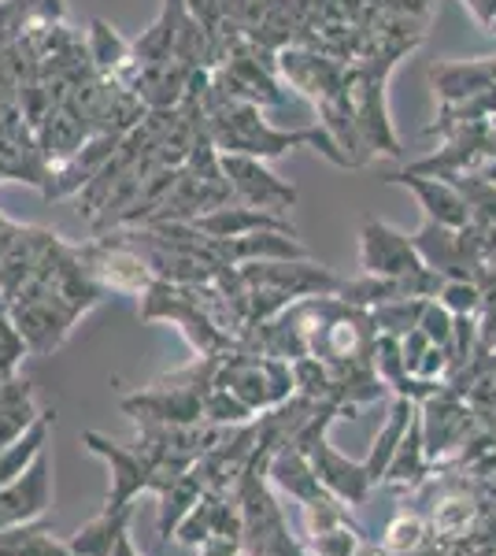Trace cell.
<instances>
[{
	"label": "cell",
	"instance_id": "obj_1",
	"mask_svg": "<svg viewBox=\"0 0 496 556\" xmlns=\"http://www.w3.org/2000/svg\"><path fill=\"white\" fill-rule=\"evenodd\" d=\"M204 115H207V134H212L219 152H241V156L256 160H278L290 149H315L338 167H352L341 146L333 141L327 127H308V130H278L264 119V108L241 101L233 93H222L219 86H207L204 93Z\"/></svg>",
	"mask_w": 496,
	"mask_h": 556
},
{
	"label": "cell",
	"instance_id": "obj_2",
	"mask_svg": "<svg viewBox=\"0 0 496 556\" xmlns=\"http://www.w3.org/2000/svg\"><path fill=\"white\" fill-rule=\"evenodd\" d=\"M219 167L230 182L233 201L252 204V208H264V212H278V215H285V208L296 204V186L270 172L267 160L241 156V152H219Z\"/></svg>",
	"mask_w": 496,
	"mask_h": 556
},
{
	"label": "cell",
	"instance_id": "obj_3",
	"mask_svg": "<svg viewBox=\"0 0 496 556\" xmlns=\"http://www.w3.org/2000/svg\"><path fill=\"white\" fill-rule=\"evenodd\" d=\"M359 264H364L367 275H385V278H411L427 271L415 241L382 219H367L359 227Z\"/></svg>",
	"mask_w": 496,
	"mask_h": 556
},
{
	"label": "cell",
	"instance_id": "obj_4",
	"mask_svg": "<svg viewBox=\"0 0 496 556\" xmlns=\"http://www.w3.org/2000/svg\"><path fill=\"white\" fill-rule=\"evenodd\" d=\"M385 182L393 186H404V190L415 193L419 208L427 212V219L441 223V227H453V230H463L471 227V204L467 197L456 190V182L448 178H437V175H415V172H400V175H390Z\"/></svg>",
	"mask_w": 496,
	"mask_h": 556
},
{
	"label": "cell",
	"instance_id": "obj_5",
	"mask_svg": "<svg viewBox=\"0 0 496 556\" xmlns=\"http://www.w3.org/2000/svg\"><path fill=\"white\" fill-rule=\"evenodd\" d=\"M189 227L201 230L204 238H245V235H259V230H285V235H293V223L285 215L252 208V204L241 201H230L222 208L196 215V219H189Z\"/></svg>",
	"mask_w": 496,
	"mask_h": 556
},
{
	"label": "cell",
	"instance_id": "obj_6",
	"mask_svg": "<svg viewBox=\"0 0 496 556\" xmlns=\"http://www.w3.org/2000/svg\"><path fill=\"white\" fill-rule=\"evenodd\" d=\"M86 52H89V64H93L97 75L115 78V83H123V86H130V78L138 75V67H141L138 52H133V41L119 38L104 20L89 23Z\"/></svg>",
	"mask_w": 496,
	"mask_h": 556
},
{
	"label": "cell",
	"instance_id": "obj_7",
	"mask_svg": "<svg viewBox=\"0 0 496 556\" xmlns=\"http://www.w3.org/2000/svg\"><path fill=\"white\" fill-rule=\"evenodd\" d=\"M430 86H434L441 104H459L474 93L496 86V60H467V64H437L430 71Z\"/></svg>",
	"mask_w": 496,
	"mask_h": 556
},
{
	"label": "cell",
	"instance_id": "obj_8",
	"mask_svg": "<svg viewBox=\"0 0 496 556\" xmlns=\"http://www.w3.org/2000/svg\"><path fill=\"white\" fill-rule=\"evenodd\" d=\"M186 8H189V15H193V20L201 23L215 41H219V52L227 49V41L241 38V34L230 26V20H233V0H186Z\"/></svg>",
	"mask_w": 496,
	"mask_h": 556
},
{
	"label": "cell",
	"instance_id": "obj_9",
	"mask_svg": "<svg viewBox=\"0 0 496 556\" xmlns=\"http://www.w3.org/2000/svg\"><path fill=\"white\" fill-rule=\"evenodd\" d=\"M437 301L445 304L453 316H474V312L485 304V290L474 282V278H445Z\"/></svg>",
	"mask_w": 496,
	"mask_h": 556
},
{
	"label": "cell",
	"instance_id": "obj_10",
	"mask_svg": "<svg viewBox=\"0 0 496 556\" xmlns=\"http://www.w3.org/2000/svg\"><path fill=\"white\" fill-rule=\"evenodd\" d=\"M270 4H275V0H233V20H230V26L249 38V34L259 26V20L267 15Z\"/></svg>",
	"mask_w": 496,
	"mask_h": 556
},
{
	"label": "cell",
	"instance_id": "obj_11",
	"mask_svg": "<svg viewBox=\"0 0 496 556\" xmlns=\"http://www.w3.org/2000/svg\"><path fill=\"white\" fill-rule=\"evenodd\" d=\"M489 30H493V34H496V20H493V23H489Z\"/></svg>",
	"mask_w": 496,
	"mask_h": 556
},
{
	"label": "cell",
	"instance_id": "obj_12",
	"mask_svg": "<svg viewBox=\"0 0 496 556\" xmlns=\"http://www.w3.org/2000/svg\"><path fill=\"white\" fill-rule=\"evenodd\" d=\"M0 4H4V0H0Z\"/></svg>",
	"mask_w": 496,
	"mask_h": 556
}]
</instances>
